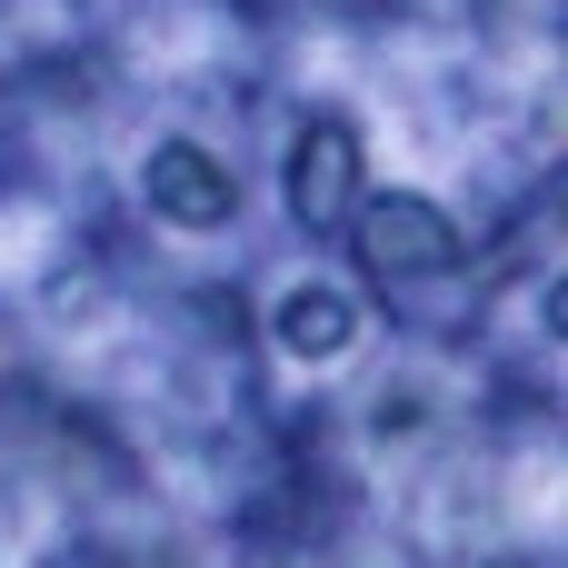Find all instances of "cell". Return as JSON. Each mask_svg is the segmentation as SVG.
<instances>
[{
    "label": "cell",
    "mask_w": 568,
    "mask_h": 568,
    "mask_svg": "<svg viewBox=\"0 0 568 568\" xmlns=\"http://www.w3.org/2000/svg\"><path fill=\"white\" fill-rule=\"evenodd\" d=\"M349 329H359V310H349L339 290H300V300L280 310V339H290V349H310V359H329Z\"/></svg>",
    "instance_id": "4"
},
{
    "label": "cell",
    "mask_w": 568,
    "mask_h": 568,
    "mask_svg": "<svg viewBox=\"0 0 568 568\" xmlns=\"http://www.w3.org/2000/svg\"><path fill=\"white\" fill-rule=\"evenodd\" d=\"M290 200H300V220H310V230L359 220V140L320 120V130L300 140V180H290Z\"/></svg>",
    "instance_id": "1"
},
{
    "label": "cell",
    "mask_w": 568,
    "mask_h": 568,
    "mask_svg": "<svg viewBox=\"0 0 568 568\" xmlns=\"http://www.w3.org/2000/svg\"><path fill=\"white\" fill-rule=\"evenodd\" d=\"M359 240H369L379 270H429V260H449V220L419 210V200H379V210L359 220Z\"/></svg>",
    "instance_id": "3"
},
{
    "label": "cell",
    "mask_w": 568,
    "mask_h": 568,
    "mask_svg": "<svg viewBox=\"0 0 568 568\" xmlns=\"http://www.w3.org/2000/svg\"><path fill=\"white\" fill-rule=\"evenodd\" d=\"M230 170L210 160V150H190V140H170L160 160H150V210L160 220H230Z\"/></svg>",
    "instance_id": "2"
}]
</instances>
